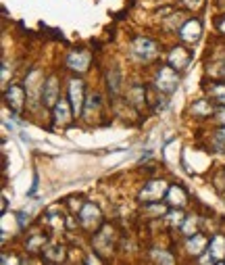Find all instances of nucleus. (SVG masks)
Wrapping results in <instances>:
<instances>
[{
	"label": "nucleus",
	"mask_w": 225,
	"mask_h": 265,
	"mask_svg": "<svg viewBox=\"0 0 225 265\" xmlns=\"http://www.w3.org/2000/svg\"><path fill=\"white\" fill-rule=\"evenodd\" d=\"M177 84H179V75H177V71L173 69L171 65L159 69L157 79H155V86L161 90V94H171V92H175Z\"/></svg>",
	"instance_id": "1"
},
{
	"label": "nucleus",
	"mask_w": 225,
	"mask_h": 265,
	"mask_svg": "<svg viewBox=\"0 0 225 265\" xmlns=\"http://www.w3.org/2000/svg\"><path fill=\"white\" fill-rule=\"evenodd\" d=\"M167 184L163 180H152L148 184L142 188L140 192V200L144 202V205H155L157 200H161L163 197H167Z\"/></svg>",
	"instance_id": "2"
},
{
	"label": "nucleus",
	"mask_w": 225,
	"mask_h": 265,
	"mask_svg": "<svg viewBox=\"0 0 225 265\" xmlns=\"http://www.w3.org/2000/svg\"><path fill=\"white\" fill-rule=\"evenodd\" d=\"M131 57L148 63V61L157 57V44L148 38H136L134 42H131Z\"/></svg>",
	"instance_id": "3"
},
{
	"label": "nucleus",
	"mask_w": 225,
	"mask_h": 265,
	"mask_svg": "<svg viewBox=\"0 0 225 265\" xmlns=\"http://www.w3.org/2000/svg\"><path fill=\"white\" fill-rule=\"evenodd\" d=\"M69 100L73 107V113L81 115L86 107V98H84V81L81 79H71L69 81Z\"/></svg>",
	"instance_id": "4"
},
{
	"label": "nucleus",
	"mask_w": 225,
	"mask_h": 265,
	"mask_svg": "<svg viewBox=\"0 0 225 265\" xmlns=\"http://www.w3.org/2000/svg\"><path fill=\"white\" fill-rule=\"evenodd\" d=\"M100 219H102V215H100V209H98L96 205H92V202H86V205L81 207V211H79V223H81L84 228H88V230L96 228L98 223H100Z\"/></svg>",
	"instance_id": "5"
},
{
	"label": "nucleus",
	"mask_w": 225,
	"mask_h": 265,
	"mask_svg": "<svg viewBox=\"0 0 225 265\" xmlns=\"http://www.w3.org/2000/svg\"><path fill=\"white\" fill-rule=\"evenodd\" d=\"M200 34H202V23L198 21V19H190V21H186L179 27V40L181 42H188V44L198 42Z\"/></svg>",
	"instance_id": "6"
},
{
	"label": "nucleus",
	"mask_w": 225,
	"mask_h": 265,
	"mask_svg": "<svg viewBox=\"0 0 225 265\" xmlns=\"http://www.w3.org/2000/svg\"><path fill=\"white\" fill-rule=\"evenodd\" d=\"M90 61H92V57H90L88 50H75V53H69L67 67L71 71H77V73H84V71H88V67H90Z\"/></svg>",
	"instance_id": "7"
},
{
	"label": "nucleus",
	"mask_w": 225,
	"mask_h": 265,
	"mask_svg": "<svg viewBox=\"0 0 225 265\" xmlns=\"http://www.w3.org/2000/svg\"><path fill=\"white\" fill-rule=\"evenodd\" d=\"M42 103L46 107H55L56 105V100H58V79L55 75H50L46 79V84H42Z\"/></svg>",
	"instance_id": "8"
},
{
	"label": "nucleus",
	"mask_w": 225,
	"mask_h": 265,
	"mask_svg": "<svg viewBox=\"0 0 225 265\" xmlns=\"http://www.w3.org/2000/svg\"><path fill=\"white\" fill-rule=\"evenodd\" d=\"M6 105L11 107L13 113H19V111L23 109V103H25V90L21 86H11V88H6Z\"/></svg>",
	"instance_id": "9"
},
{
	"label": "nucleus",
	"mask_w": 225,
	"mask_h": 265,
	"mask_svg": "<svg viewBox=\"0 0 225 265\" xmlns=\"http://www.w3.org/2000/svg\"><path fill=\"white\" fill-rule=\"evenodd\" d=\"M165 199H167V202L173 209H177V207H183L188 202V192L181 184H173V186H169Z\"/></svg>",
	"instance_id": "10"
},
{
	"label": "nucleus",
	"mask_w": 225,
	"mask_h": 265,
	"mask_svg": "<svg viewBox=\"0 0 225 265\" xmlns=\"http://www.w3.org/2000/svg\"><path fill=\"white\" fill-rule=\"evenodd\" d=\"M190 61H192V55L188 53L186 48H181V46L173 48L171 55H169V65L173 69H186L190 65Z\"/></svg>",
	"instance_id": "11"
},
{
	"label": "nucleus",
	"mask_w": 225,
	"mask_h": 265,
	"mask_svg": "<svg viewBox=\"0 0 225 265\" xmlns=\"http://www.w3.org/2000/svg\"><path fill=\"white\" fill-rule=\"evenodd\" d=\"M109 236H112V230L111 226H102V230L94 236V240H92V244L96 247V251L100 255H109L111 253V244H109Z\"/></svg>",
	"instance_id": "12"
},
{
	"label": "nucleus",
	"mask_w": 225,
	"mask_h": 265,
	"mask_svg": "<svg viewBox=\"0 0 225 265\" xmlns=\"http://www.w3.org/2000/svg\"><path fill=\"white\" fill-rule=\"evenodd\" d=\"M53 113H55V119L58 121V124H69V119H71V113H73V107H69V103L65 98H58L56 100V105L53 107Z\"/></svg>",
	"instance_id": "13"
},
{
	"label": "nucleus",
	"mask_w": 225,
	"mask_h": 265,
	"mask_svg": "<svg viewBox=\"0 0 225 265\" xmlns=\"http://www.w3.org/2000/svg\"><path fill=\"white\" fill-rule=\"evenodd\" d=\"M209 253L213 255L215 263H223L225 261V236H215L211 242H209Z\"/></svg>",
	"instance_id": "14"
},
{
	"label": "nucleus",
	"mask_w": 225,
	"mask_h": 265,
	"mask_svg": "<svg viewBox=\"0 0 225 265\" xmlns=\"http://www.w3.org/2000/svg\"><path fill=\"white\" fill-rule=\"evenodd\" d=\"M207 247H209V240L204 238L202 234H192V236H188V251L192 255H196V257H200Z\"/></svg>",
	"instance_id": "15"
},
{
	"label": "nucleus",
	"mask_w": 225,
	"mask_h": 265,
	"mask_svg": "<svg viewBox=\"0 0 225 265\" xmlns=\"http://www.w3.org/2000/svg\"><path fill=\"white\" fill-rule=\"evenodd\" d=\"M44 259L46 261H63L65 259V247H60V244H53V247H48L44 251Z\"/></svg>",
	"instance_id": "16"
},
{
	"label": "nucleus",
	"mask_w": 225,
	"mask_h": 265,
	"mask_svg": "<svg viewBox=\"0 0 225 265\" xmlns=\"http://www.w3.org/2000/svg\"><path fill=\"white\" fill-rule=\"evenodd\" d=\"M209 96H211L213 103H217V105H223V107H225V84H211Z\"/></svg>",
	"instance_id": "17"
},
{
	"label": "nucleus",
	"mask_w": 225,
	"mask_h": 265,
	"mask_svg": "<svg viewBox=\"0 0 225 265\" xmlns=\"http://www.w3.org/2000/svg\"><path fill=\"white\" fill-rule=\"evenodd\" d=\"M192 113L196 115V117H209L213 113V105L207 103V100H198V103H194Z\"/></svg>",
	"instance_id": "18"
},
{
	"label": "nucleus",
	"mask_w": 225,
	"mask_h": 265,
	"mask_svg": "<svg viewBox=\"0 0 225 265\" xmlns=\"http://www.w3.org/2000/svg\"><path fill=\"white\" fill-rule=\"evenodd\" d=\"M107 79H109V90H111L112 94H117L119 92V71L117 69H111Z\"/></svg>",
	"instance_id": "19"
},
{
	"label": "nucleus",
	"mask_w": 225,
	"mask_h": 265,
	"mask_svg": "<svg viewBox=\"0 0 225 265\" xmlns=\"http://www.w3.org/2000/svg\"><path fill=\"white\" fill-rule=\"evenodd\" d=\"M194 228H196V217H186L181 223V232L186 234V236H192L194 234Z\"/></svg>",
	"instance_id": "20"
},
{
	"label": "nucleus",
	"mask_w": 225,
	"mask_h": 265,
	"mask_svg": "<svg viewBox=\"0 0 225 265\" xmlns=\"http://www.w3.org/2000/svg\"><path fill=\"white\" fill-rule=\"evenodd\" d=\"M167 219H169L171 226H179L181 228V223H183V219H186V217L181 215V211H171L169 215H167Z\"/></svg>",
	"instance_id": "21"
},
{
	"label": "nucleus",
	"mask_w": 225,
	"mask_h": 265,
	"mask_svg": "<svg viewBox=\"0 0 225 265\" xmlns=\"http://www.w3.org/2000/svg\"><path fill=\"white\" fill-rule=\"evenodd\" d=\"M152 257H155L159 263H173V257L167 255L165 251H152Z\"/></svg>",
	"instance_id": "22"
},
{
	"label": "nucleus",
	"mask_w": 225,
	"mask_h": 265,
	"mask_svg": "<svg viewBox=\"0 0 225 265\" xmlns=\"http://www.w3.org/2000/svg\"><path fill=\"white\" fill-rule=\"evenodd\" d=\"M40 244H44V236H42V234H36V236L27 242V249L29 251H38Z\"/></svg>",
	"instance_id": "23"
},
{
	"label": "nucleus",
	"mask_w": 225,
	"mask_h": 265,
	"mask_svg": "<svg viewBox=\"0 0 225 265\" xmlns=\"http://www.w3.org/2000/svg\"><path fill=\"white\" fill-rule=\"evenodd\" d=\"M215 142H217V146H219V148L225 150V126L217 132V134H215Z\"/></svg>",
	"instance_id": "24"
},
{
	"label": "nucleus",
	"mask_w": 225,
	"mask_h": 265,
	"mask_svg": "<svg viewBox=\"0 0 225 265\" xmlns=\"http://www.w3.org/2000/svg\"><path fill=\"white\" fill-rule=\"evenodd\" d=\"M215 119H217L219 124H223V126H225V107H223V109H219L217 113H215Z\"/></svg>",
	"instance_id": "25"
},
{
	"label": "nucleus",
	"mask_w": 225,
	"mask_h": 265,
	"mask_svg": "<svg viewBox=\"0 0 225 265\" xmlns=\"http://www.w3.org/2000/svg\"><path fill=\"white\" fill-rule=\"evenodd\" d=\"M217 27H219V32H223V34H225V17H221V19H219Z\"/></svg>",
	"instance_id": "26"
},
{
	"label": "nucleus",
	"mask_w": 225,
	"mask_h": 265,
	"mask_svg": "<svg viewBox=\"0 0 225 265\" xmlns=\"http://www.w3.org/2000/svg\"><path fill=\"white\" fill-rule=\"evenodd\" d=\"M219 67H221V69H217V75H219V77H225V63H221Z\"/></svg>",
	"instance_id": "27"
},
{
	"label": "nucleus",
	"mask_w": 225,
	"mask_h": 265,
	"mask_svg": "<svg viewBox=\"0 0 225 265\" xmlns=\"http://www.w3.org/2000/svg\"><path fill=\"white\" fill-rule=\"evenodd\" d=\"M6 73H8V67L2 65V81H6Z\"/></svg>",
	"instance_id": "28"
},
{
	"label": "nucleus",
	"mask_w": 225,
	"mask_h": 265,
	"mask_svg": "<svg viewBox=\"0 0 225 265\" xmlns=\"http://www.w3.org/2000/svg\"><path fill=\"white\" fill-rule=\"evenodd\" d=\"M223 173H225V169H223Z\"/></svg>",
	"instance_id": "29"
}]
</instances>
